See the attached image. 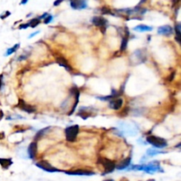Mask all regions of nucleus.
I'll list each match as a JSON object with an SVG mask.
<instances>
[{
    "mask_svg": "<svg viewBox=\"0 0 181 181\" xmlns=\"http://www.w3.org/2000/svg\"><path fill=\"white\" fill-rule=\"evenodd\" d=\"M119 128L120 129L121 133L125 135H129V136H134L137 134L138 129L137 127H134L132 124L127 123V122H119Z\"/></svg>",
    "mask_w": 181,
    "mask_h": 181,
    "instance_id": "obj_1",
    "label": "nucleus"
},
{
    "mask_svg": "<svg viewBox=\"0 0 181 181\" xmlns=\"http://www.w3.org/2000/svg\"><path fill=\"white\" fill-rule=\"evenodd\" d=\"M147 142L156 148H163L167 146V141L164 139L155 135H148L147 137Z\"/></svg>",
    "mask_w": 181,
    "mask_h": 181,
    "instance_id": "obj_2",
    "label": "nucleus"
},
{
    "mask_svg": "<svg viewBox=\"0 0 181 181\" xmlns=\"http://www.w3.org/2000/svg\"><path fill=\"white\" fill-rule=\"evenodd\" d=\"M141 171H143L147 173H149V174H153L157 171H163L160 163L158 161H153L148 164L141 165Z\"/></svg>",
    "mask_w": 181,
    "mask_h": 181,
    "instance_id": "obj_3",
    "label": "nucleus"
},
{
    "mask_svg": "<svg viewBox=\"0 0 181 181\" xmlns=\"http://www.w3.org/2000/svg\"><path fill=\"white\" fill-rule=\"evenodd\" d=\"M65 133H66V141L69 142H74L76 141L78 134H79V126L74 125V126L68 127L67 128H66Z\"/></svg>",
    "mask_w": 181,
    "mask_h": 181,
    "instance_id": "obj_4",
    "label": "nucleus"
},
{
    "mask_svg": "<svg viewBox=\"0 0 181 181\" xmlns=\"http://www.w3.org/2000/svg\"><path fill=\"white\" fill-rule=\"evenodd\" d=\"M98 163H102L103 166L104 167V170H105L104 173L103 175L111 173L116 169V164H115L114 162L108 159V158H105V157H99L98 158Z\"/></svg>",
    "mask_w": 181,
    "mask_h": 181,
    "instance_id": "obj_5",
    "label": "nucleus"
},
{
    "mask_svg": "<svg viewBox=\"0 0 181 181\" xmlns=\"http://www.w3.org/2000/svg\"><path fill=\"white\" fill-rule=\"evenodd\" d=\"M36 166L42 169V170H43V171H48V172H58V171H60L57 168L51 166L50 163H48L47 161H44V160H42V161L36 163Z\"/></svg>",
    "mask_w": 181,
    "mask_h": 181,
    "instance_id": "obj_6",
    "label": "nucleus"
},
{
    "mask_svg": "<svg viewBox=\"0 0 181 181\" xmlns=\"http://www.w3.org/2000/svg\"><path fill=\"white\" fill-rule=\"evenodd\" d=\"M92 22L94 24L95 26L96 27H99L102 28V33H105V30H106V24H107V20L103 18V17H100V16H95L92 19Z\"/></svg>",
    "mask_w": 181,
    "mask_h": 181,
    "instance_id": "obj_7",
    "label": "nucleus"
},
{
    "mask_svg": "<svg viewBox=\"0 0 181 181\" xmlns=\"http://www.w3.org/2000/svg\"><path fill=\"white\" fill-rule=\"evenodd\" d=\"M71 6L75 10H81L87 8V0H71L70 1Z\"/></svg>",
    "mask_w": 181,
    "mask_h": 181,
    "instance_id": "obj_8",
    "label": "nucleus"
},
{
    "mask_svg": "<svg viewBox=\"0 0 181 181\" xmlns=\"http://www.w3.org/2000/svg\"><path fill=\"white\" fill-rule=\"evenodd\" d=\"M66 174L67 175H76V176H92L95 173L93 171H86V170H76V171H66Z\"/></svg>",
    "mask_w": 181,
    "mask_h": 181,
    "instance_id": "obj_9",
    "label": "nucleus"
},
{
    "mask_svg": "<svg viewBox=\"0 0 181 181\" xmlns=\"http://www.w3.org/2000/svg\"><path fill=\"white\" fill-rule=\"evenodd\" d=\"M18 105H19V107H20L22 111H26L27 113H33V112L35 111V107H34V106L27 104L24 101L21 100V99L19 100V104H18Z\"/></svg>",
    "mask_w": 181,
    "mask_h": 181,
    "instance_id": "obj_10",
    "label": "nucleus"
},
{
    "mask_svg": "<svg viewBox=\"0 0 181 181\" xmlns=\"http://www.w3.org/2000/svg\"><path fill=\"white\" fill-rule=\"evenodd\" d=\"M27 151H28V155L31 159H34L35 156H36V153H37V144L35 141H33L29 144L28 146V148H27Z\"/></svg>",
    "mask_w": 181,
    "mask_h": 181,
    "instance_id": "obj_11",
    "label": "nucleus"
},
{
    "mask_svg": "<svg viewBox=\"0 0 181 181\" xmlns=\"http://www.w3.org/2000/svg\"><path fill=\"white\" fill-rule=\"evenodd\" d=\"M123 105V100L121 98H115V99H111L110 102V105L109 107L113 109L115 111H119Z\"/></svg>",
    "mask_w": 181,
    "mask_h": 181,
    "instance_id": "obj_12",
    "label": "nucleus"
},
{
    "mask_svg": "<svg viewBox=\"0 0 181 181\" xmlns=\"http://www.w3.org/2000/svg\"><path fill=\"white\" fill-rule=\"evenodd\" d=\"M157 32L159 34H163V35H171L173 34V28L169 26V25H165V26H162V27H158Z\"/></svg>",
    "mask_w": 181,
    "mask_h": 181,
    "instance_id": "obj_13",
    "label": "nucleus"
},
{
    "mask_svg": "<svg viewBox=\"0 0 181 181\" xmlns=\"http://www.w3.org/2000/svg\"><path fill=\"white\" fill-rule=\"evenodd\" d=\"M57 63L61 66L65 67L66 69H67L68 71H72L73 70V68L71 67L70 66V64L68 63V61L64 58V57H59V58H57Z\"/></svg>",
    "mask_w": 181,
    "mask_h": 181,
    "instance_id": "obj_14",
    "label": "nucleus"
},
{
    "mask_svg": "<svg viewBox=\"0 0 181 181\" xmlns=\"http://www.w3.org/2000/svg\"><path fill=\"white\" fill-rule=\"evenodd\" d=\"M131 161H132V158H131V156H129L127 158H126L125 160L121 161L120 163L116 166V168H117L118 170H125V169H127V168L130 165Z\"/></svg>",
    "mask_w": 181,
    "mask_h": 181,
    "instance_id": "obj_15",
    "label": "nucleus"
},
{
    "mask_svg": "<svg viewBox=\"0 0 181 181\" xmlns=\"http://www.w3.org/2000/svg\"><path fill=\"white\" fill-rule=\"evenodd\" d=\"M13 164V160L10 158H0V165L4 169H8Z\"/></svg>",
    "mask_w": 181,
    "mask_h": 181,
    "instance_id": "obj_16",
    "label": "nucleus"
},
{
    "mask_svg": "<svg viewBox=\"0 0 181 181\" xmlns=\"http://www.w3.org/2000/svg\"><path fill=\"white\" fill-rule=\"evenodd\" d=\"M153 29L152 27H149V26H147V25H138L135 27H134V31H137V32H146V31H151Z\"/></svg>",
    "mask_w": 181,
    "mask_h": 181,
    "instance_id": "obj_17",
    "label": "nucleus"
},
{
    "mask_svg": "<svg viewBox=\"0 0 181 181\" xmlns=\"http://www.w3.org/2000/svg\"><path fill=\"white\" fill-rule=\"evenodd\" d=\"M180 28H181V25L179 23L176 25L175 27V32H176V40L177 42L179 43L180 42V36H181V33H180Z\"/></svg>",
    "mask_w": 181,
    "mask_h": 181,
    "instance_id": "obj_18",
    "label": "nucleus"
},
{
    "mask_svg": "<svg viewBox=\"0 0 181 181\" xmlns=\"http://www.w3.org/2000/svg\"><path fill=\"white\" fill-rule=\"evenodd\" d=\"M20 48V43H17V44H15L14 47L10 48V49H8L6 51V56H10L11 54L14 53L18 49Z\"/></svg>",
    "mask_w": 181,
    "mask_h": 181,
    "instance_id": "obj_19",
    "label": "nucleus"
},
{
    "mask_svg": "<svg viewBox=\"0 0 181 181\" xmlns=\"http://www.w3.org/2000/svg\"><path fill=\"white\" fill-rule=\"evenodd\" d=\"M127 42H128V37L125 36L122 40V42H121V46H120V50L121 51H125L127 50Z\"/></svg>",
    "mask_w": 181,
    "mask_h": 181,
    "instance_id": "obj_20",
    "label": "nucleus"
},
{
    "mask_svg": "<svg viewBox=\"0 0 181 181\" xmlns=\"http://www.w3.org/2000/svg\"><path fill=\"white\" fill-rule=\"evenodd\" d=\"M164 152L163 151H158V150H155V149H153V148H149L147 150V154L149 155V156H153V155H155L157 154H163Z\"/></svg>",
    "mask_w": 181,
    "mask_h": 181,
    "instance_id": "obj_21",
    "label": "nucleus"
},
{
    "mask_svg": "<svg viewBox=\"0 0 181 181\" xmlns=\"http://www.w3.org/2000/svg\"><path fill=\"white\" fill-rule=\"evenodd\" d=\"M39 24H40V20L39 19H33V20H31V21L29 22V26L31 27H33V28L37 27Z\"/></svg>",
    "mask_w": 181,
    "mask_h": 181,
    "instance_id": "obj_22",
    "label": "nucleus"
},
{
    "mask_svg": "<svg viewBox=\"0 0 181 181\" xmlns=\"http://www.w3.org/2000/svg\"><path fill=\"white\" fill-rule=\"evenodd\" d=\"M101 12H102V14H111V15H114V14H112L111 10L109 9L108 7H103V8L101 9Z\"/></svg>",
    "mask_w": 181,
    "mask_h": 181,
    "instance_id": "obj_23",
    "label": "nucleus"
},
{
    "mask_svg": "<svg viewBox=\"0 0 181 181\" xmlns=\"http://www.w3.org/2000/svg\"><path fill=\"white\" fill-rule=\"evenodd\" d=\"M48 129H50V127L44 128V129H42V130L39 131V132L37 133V134H36V136H35V139H37V138H39V137H41V136H42V135L44 134V133H45V132L47 131Z\"/></svg>",
    "mask_w": 181,
    "mask_h": 181,
    "instance_id": "obj_24",
    "label": "nucleus"
},
{
    "mask_svg": "<svg viewBox=\"0 0 181 181\" xmlns=\"http://www.w3.org/2000/svg\"><path fill=\"white\" fill-rule=\"evenodd\" d=\"M52 19H53V17H52L51 15H48L47 17L44 19V23H45V24H49L50 22H51Z\"/></svg>",
    "mask_w": 181,
    "mask_h": 181,
    "instance_id": "obj_25",
    "label": "nucleus"
},
{
    "mask_svg": "<svg viewBox=\"0 0 181 181\" xmlns=\"http://www.w3.org/2000/svg\"><path fill=\"white\" fill-rule=\"evenodd\" d=\"M10 14H11V13L7 11V12H6V14H3V15H1V16H0V18H1L2 20H4V19L7 18L8 16H10Z\"/></svg>",
    "mask_w": 181,
    "mask_h": 181,
    "instance_id": "obj_26",
    "label": "nucleus"
},
{
    "mask_svg": "<svg viewBox=\"0 0 181 181\" xmlns=\"http://www.w3.org/2000/svg\"><path fill=\"white\" fill-rule=\"evenodd\" d=\"M29 27V23H26V24H21L19 28L20 29H25V28H27V27Z\"/></svg>",
    "mask_w": 181,
    "mask_h": 181,
    "instance_id": "obj_27",
    "label": "nucleus"
},
{
    "mask_svg": "<svg viewBox=\"0 0 181 181\" xmlns=\"http://www.w3.org/2000/svg\"><path fill=\"white\" fill-rule=\"evenodd\" d=\"M63 1H64V0H56V1L53 3V5L55 6H59V5H60Z\"/></svg>",
    "mask_w": 181,
    "mask_h": 181,
    "instance_id": "obj_28",
    "label": "nucleus"
},
{
    "mask_svg": "<svg viewBox=\"0 0 181 181\" xmlns=\"http://www.w3.org/2000/svg\"><path fill=\"white\" fill-rule=\"evenodd\" d=\"M3 74H0V90L2 89V86H3Z\"/></svg>",
    "mask_w": 181,
    "mask_h": 181,
    "instance_id": "obj_29",
    "label": "nucleus"
},
{
    "mask_svg": "<svg viewBox=\"0 0 181 181\" xmlns=\"http://www.w3.org/2000/svg\"><path fill=\"white\" fill-rule=\"evenodd\" d=\"M174 76H175V72H173L172 74H171V75H170V78H169V81H172V80H173V78H174Z\"/></svg>",
    "mask_w": 181,
    "mask_h": 181,
    "instance_id": "obj_30",
    "label": "nucleus"
},
{
    "mask_svg": "<svg viewBox=\"0 0 181 181\" xmlns=\"http://www.w3.org/2000/svg\"><path fill=\"white\" fill-rule=\"evenodd\" d=\"M38 33H39V31H36V32H34V33L31 34H30V35L28 36V38H32V37H34V35H36V34H37Z\"/></svg>",
    "mask_w": 181,
    "mask_h": 181,
    "instance_id": "obj_31",
    "label": "nucleus"
},
{
    "mask_svg": "<svg viewBox=\"0 0 181 181\" xmlns=\"http://www.w3.org/2000/svg\"><path fill=\"white\" fill-rule=\"evenodd\" d=\"M48 15H49V14H48L47 13H45V14H43V15H42V16H41L40 18H39V20H41V19H45V18L47 17Z\"/></svg>",
    "mask_w": 181,
    "mask_h": 181,
    "instance_id": "obj_32",
    "label": "nucleus"
},
{
    "mask_svg": "<svg viewBox=\"0 0 181 181\" xmlns=\"http://www.w3.org/2000/svg\"><path fill=\"white\" fill-rule=\"evenodd\" d=\"M5 138V134L4 133H0V140H3Z\"/></svg>",
    "mask_w": 181,
    "mask_h": 181,
    "instance_id": "obj_33",
    "label": "nucleus"
},
{
    "mask_svg": "<svg viewBox=\"0 0 181 181\" xmlns=\"http://www.w3.org/2000/svg\"><path fill=\"white\" fill-rule=\"evenodd\" d=\"M27 2H28V0H21V5H26Z\"/></svg>",
    "mask_w": 181,
    "mask_h": 181,
    "instance_id": "obj_34",
    "label": "nucleus"
},
{
    "mask_svg": "<svg viewBox=\"0 0 181 181\" xmlns=\"http://www.w3.org/2000/svg\"><path fill=\"white\" fill-rule=\"evenodd\" d=\"M3 116H4V113H3V111H2L0 110V119H1L2 118H3Z\"/></svg>",
    "mask_w": 181,
    "mask_h": 181,
    "instance_id": "obj_35",
    "label": "nucleus"
},
{
    "mask_svg": "<svg viewBox=\"0 0 181 181\" xmlns=\"http://www.w3.org/2000/svg\"><path fill=\"white\" fill-rule=\"evenodd\" d=\"M104 181H113L112 179H107V180H104Z\"/></svg>",
    "mask_w": 181,
    "mask_h": 181,
    "instance_id": "obj_36",
    "label": "nucleus"
},
{
    "mask_svg": "<svg viewBox=\"0 0 181 181\" xmlns=\"http://www.w3.org/2000/svg\"><path fill=\"white\" fill-rule=\"evenodd\" d=\"M152 181H155V180H152Z\"/></svg>",
    "mask_w": 181,
    "mask_h": 181,
    "instance_id": "obj_37",
    "label": "nucleus"
}]
</instances>
